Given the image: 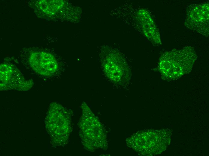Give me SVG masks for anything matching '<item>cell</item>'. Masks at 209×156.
Listing matches in <instances>:
<instances>
[{"instance_id":"1","label":"cell","mask_w":209,"mask_h":156,"mask_svg":"<svg viewBox=\"0 0 209 156\" xmlns=\"http://www.w3.org/2000/svg\"><path fill=\"white\" fill-rule=\"evenodd\" d=\"M70 110L56 102L50 105L45 119V127L54 146H61L67 142L72 130Z\"/></svg>"},{"instance_id":"2","label":"cell","mask_w":209,"mask_h":156,"mask_svg":"<svg viewBox=\"0 0 209 156\" xmlns=\"http://www.w3.org/2000/svg\"><path fill=\"white\" fill-rule=\"evenodd\" d=\"M82 115L78 125L79 136L84 147L93 152L99 148H106V135L104 128L87 104L81 105Z\"/></svg>"},{"instance_id":"3","label":"cell","mask_w":209,"mask_h":156,"mask_svg":"<svg viewBox=\"0 0 209 156\" xmlns=\"http://www.w3.org/2000/svg\"><path fill=\"white\" fill-rule=\"evenodd\" d=\"M171 131L169 129L149 130L135 133L128 138V146L136 152L145 155L159 154L170 144Z\"/></svg>"},{"instance_id":"4","label":"cell","mask_w":209,"mask_h":156,"mask_svg":"<svg viewBox=\"0 0 209 156\" xmlns=\"http://www.w3.org/2000/svg\"><path fill=\"white\" fill-rule=\"evenodd\" d=\"M0 89L25 91L33 86L30 80L25 79L17 68L7 63L0 64Z\"/></svg>"},{"instance_id":"5","label":"cell","mask_w":209,"mask_h":156,"mask_svg":"<svg viewBox=\"0 0 209 156\" xmlns=\"http://www.w3.org/2000/svg\"><path fill=\"white\" fill-rule=\"evenodd\" d=\"M185 26L204 35H209L208 3L190 5L187 10Z\"/></svg>"},{"instance_id":"6","label":"cell","mask_w":209,"mask_h":156,"mask_svg":"<svg viewBox=\"0 0 209 156\" xmlns=\"http://www.w3.org/2000/svg\"><path fill=\"white\" fill-rule=\"evenodd\" d=\"M29 63L37 73L45 76L54 75L58 68L56 58L51 53L43 51H35L29 56Z\"/></svg>"},{"instance_id":"7","label":"cell","mask_w":209,"mask_h":156,"mask_svg":"<svg viewBox=\"0 0 209 156\" xmlns=\"http://www.w3.org/2000/svg\"><path fill=\"white\" fill-rule=\"evenodd\" d=\"M123 59L120 55L115 52L109 53L105 57L103 64L104 71L113 81L119 82L126 76L127 68Z\"/></svg>"},{"instance_id":"8","label":"cell","mask_w":209,"mask_h":156,"mask_svg":"<svg viewBox=\"0 0 209 156\" xmlns=\"http://www.w3.org/2000/svg\"><path fill=\"white\" fill-rule=\"evenodd\" d=\"M138 18L143 33L152 42L159 44L161 43L159 32L150 14L144 9L139 10Z\"/></svg>"},{"instance_id":"9","label":"cell","mask_w":209,"mask_h":156,"mask_svg":"<svg viewBox=\"0 0 209 156\" xmlns=\"http://www.w3.org/2000/svg\"><path fill=\"white\" fill-rule=\"evenodd\" d=\"M64 4L62 0H40L38 2L40 9L49 15L55 14L62 8Z\"/></svg>"}]
</instances>
